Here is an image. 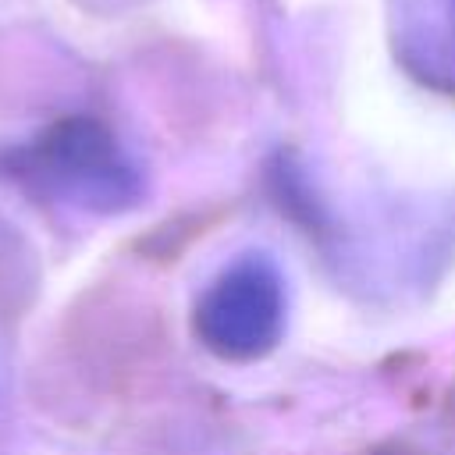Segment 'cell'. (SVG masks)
Here are the masks:
<instances>
[{
  "label": "cell",
  "mask_w": 455,
  "mask_h": 455,
  "mask_svg": "<svg viewBox=\"0 0 455 455\" xmlns=\"http://www.w3.org/2000/svg\"><path fill=\"white\" fill-rule=\"evenodd\" d=\"M441 14H444V43L448 53L455 57V0H441Z\"/></svg>",
  "instance_id": "cell-2"
},
{
  "label": "cell",
  "mask_w": 455,
  "mask_h": 455,
  "mask_svg": "<svg viewBox=\"0 0 455 455\" xmlns=\"http://www.w3.org/2000/svg\"><path fill=\"white\" fill-rule=\"evenodd\" d=\"M284 327V291L263 256H245L220 270L196 306V331L220 359H259Z\"/></svg>",
  "instance_id": "cell-1"
},
{
  "label": "cell",
  "mask_w": 455,
  "mask_h": 455,
  "mask_svg": "<svg viewBox=\"0 0 455 455\" xmlns=\"http://www.w3.org/2000/svg\"><path fill=\"white\" fill-rule=\"evenodd\" d=\"M451 409H455V398H451Z\"/></svg>",
  "instance_id": "cell-4"
},
{
  "label": "cell",
  "mask_w": 455,
  "mask_h": 455,
  "mask_svg": "<svg viewBox=\"0 0 455 455\" xmlns=\"http://www.w3.org/2000/svg\"><path fill=\"white\" fill-rule=\"evenodd\" d=\"M373 455H423V451L412 448V444H405V441H391V444H380Z\"/></svg>",
  "instance_id": "cell-3"
}]
</instances>
